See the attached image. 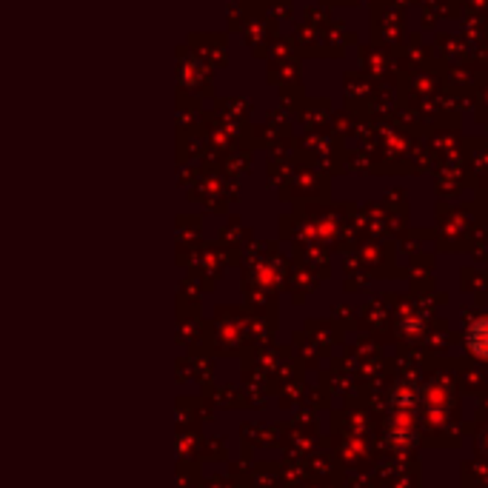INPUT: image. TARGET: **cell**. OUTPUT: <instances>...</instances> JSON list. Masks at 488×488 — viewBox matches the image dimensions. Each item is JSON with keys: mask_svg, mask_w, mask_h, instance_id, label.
Masks as SVG:
<instances>
[{"mask_svg": "<svg viewBox=\"0 0 488 488\" xmlns=\"http://www.w3.org/2000/svg\"><path fill=\"white\" fill-rule=\"evenodd\" d=\"M465 343H468V348L474 351L477 357L488 360V317L477 320V323L468 329V334H465Z\"/></svg>", "mask_w": 488, "mask_h": 488, "instance_id": "cell-1", "label": "cell"}]
</instances>
